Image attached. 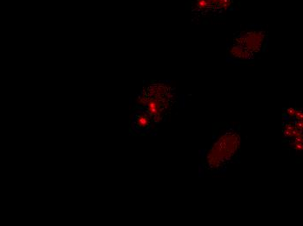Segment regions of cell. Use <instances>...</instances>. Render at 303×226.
Wrapping results in <instances>:
<instances>
[{
  "mask_svg": "<svg viewBox=\"0 0 303 226\" xmlns=\"http://www.w3.org/2000/svg\"><path fill=\"white\" fill-rule=\"evenodd\" d=\"M151 127V116L146 111H139L134 116L133 128L137 132H145Z\"/></svg>",
  "mask_w": 303,
  "mask_h": 226,
  "instance_id": "3957f363",
  "label": "cell"
},
{
  "mask_svg": "<svg viewBox=\"0 0 303 226\" xmlns=\"http://www.w3.org/2000/svg\"><path fill=\"white\" fill-rule=\"evenodd\" d=\"M233 0H194L192 9L195 14H219L233 7Z\"/></svg>",
  "mask_w": 303,
  "mask_h": 226,
  "instance_id": "7a4b0ae2",
  "label": "cell"
},
{
  "mask_svg": "<svg viewBox=\"0 0 303 226\" xmlns=\"http://www.w3.org/2000/svg\"><path fill=\"white\" fill-rule=\"evenodd\" d=\"M267 32L263 28L252 26L241 31L228 48V57L234 62L253 60L265 46Z\"/></svg>",
  "mask_w": 303,
  "mask_h": 226,
  "instance_id": "6da1fadb",
  "label": "cell"
}]
</instances>
